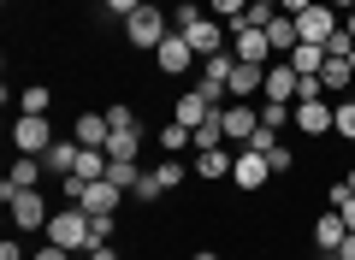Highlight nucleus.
<instances>
[{
  "instance_id": "obj_1",
  "label": "nucleus",
  "mask_w": 355,
  "mask_h": 260,
  "mask_svg": "<svg viewBox=\"0 0 355 260\" xmlns=\"http://www.w3.org/2000/svg\"><path fill=\"white\" fill-rule=\"evenodd\" d=\"M48 243L71 248V254H89V248H95V219L65 201V207H53V219H48Z\"/></svg>"
},
{
  "instance_id": "obj_2",
  "label": "nucleus",
  "mask_w": 355,
  "mask_h": 260,
  "mask_svg": "<svg viewBox=\"0 0 355 260\" xmlns=\"http://www.w3.org/2000/svg\"><path fill=\"white\" fill-rule=\"evenodd\" d=\"M166 36H172V18H166L160 6H154V0H142L137 12L125 18V42H130L137 53H154V48L166 42Z\"/></svg>"
},
{
  "instance_id": "obj_3",
  "label": "nucleus",
  "mask_w": 355,
  "mask_h": 260,
  "mask_svg": "<svg viewBox=\"0 0 355 260\" xmlns=\"http://www.w3.org/2000/svg\"><path fill=\"white\" fill-rule=\"evenodd\" d=\"M12 148H18V154H48V148H53L48 112H18V119H12Z\"/></svg>"
},
{
  "instance_id": "obj_4",
  "label": "nucleus",
  "mask_w": 355,
  "mask_h": 260,
  "mask_svg": "<svg viewBox=\"0 0 355 260\" xmlns=\"http://www.w3.org/2000/svg\"><path fill=\"white\" fill-rule=\"evenodd\" d=\"M6 207H12V231H48V219H53L42 189H18V196H6Z\"/></svg>"
},
{
  "instance_id": "obj_5",
  "label": "nucleus",
  "mask_w": 355,
  "mask_h": 260,
  "mask_svg": "<svg viewBox=\"0 0 355 260\" xmlns=\"http://www.w3.org/2000/svg\"><path fill=\"white\" fill-rule=\"evenodd\" d=\"M338 24H343V12H331L326 0H314V6L296 18V42H320V48H326V42L338 36Z\"/></svg>"
},
{
  "instance_id": "obj_6",
  "label": "nucleus",
  "mask_w": 355,
  "mask_h": 260,
  "mask_svg": "<svg viewBox=\"0 0 355 260\" xmlns=\"http://www.w3.org/2000/svg\"><path fill=\"white\" fill-rule=\"evenodd\" d=\"M178 36H184V42H190V48H196V60H207V53H225L231 48V36H225V24H219V18H196V24H184V30H178Z\"/></svg>"
},
{
  "instance_id": "obj_7",
  "label": "nucleus",
  "mask_w": 355,
  "mask_h": 260,
  "mask_svg": "<svg viewBox=\"0 0 355 260\" xmlns=\"http://www.w3.org/2000/svg\"><path fill=\"white\" fill-rule=\"evenodd\" d=\"M77 207H83L89 219H119V207H125V189L107 184V177H95V184L83 189V201H77Z\"/></svg>"
},
{
  "instance_id": "obj_8",
  "label": "nucleus",
  "mask_w": 355,
  "mask_h": 260,
  "mask_svg": "<svg viewBox=\"0 0 355 260\" xmlns=\"http://www.w3.org/2000/svg\"><path fill=\"white\" fill-rule=\"evenodd\" d=\"M231 184L249 189V196H254V189H266V184H272V160H266V154H254V148H243L237 166H231Z\"/></svg>"
},
{
  "instance_id": "obj_9",
  "label": "nucleus",
  "mask_w": 355,
  "mask_h": 260,
  "mask_svg": "<svg viewBox=\"0 0 355 260\" xmlns=\"http://www.w3.org/2000/svg\"><path fill=\"white\" fill-rule=\"evenodd\" d=\"M42 177H48V166H42V154H18V160H12V172L0 177V201H6V196H18V189H36Z\"/></svg>"
},
{
  "instance_id": "obj_10",
  "label": "nucleus",
  "mask_w": 355,
  "mask_h": 260,
  "mask_svg": "<svg viewBox=\"0 0 355 260\" xmlns=\"http://www.w3.org/2000/svg\"><path fill=\"white\" fill-rule=\"evenodd\" d=\"M154 65H160L166 77H184V71H190V65H196V48H190V42H184V36H178V30H172V36H166L160 48H154Z\"/></svg>"
},
{
  "instance_id": "obj_11",
  "label": "nucleus",
  "mask_w": 355,
  "mask_h": 260,
  "mask_svg": "<svg viewBox=\"0 0 355 260\" xmlns=\"http://www.w3.org/2000/svg\"><path fill=\"white\" fill-rule=\"evenodd\" d=\"M296 83H302V77H296V65H291V60H272V65H266L261 101H291V107H296Z\"/></svg>"
},
{
  "instance_id": "obj_12",
  "label": "nucleus",
  "mask_w": 355,
  "mask_h": 260,
  "mask_svg": "<svg viewBox=\"0 0 355 260\" xmlns=\"http://www.w3.org/2000/svg\"><path fill=\"white\" fill-rule=\"evenodd\" d=\"M261 130V107L254 101H231L225 107V142H249Z\"/></svg>"
},
{
  "instance_id": "obj_13",
  "label": "nucleus",
  "mask_w": 355,
  "mask_h": 260,
  "mask_svg": "<svg viewBox=\"0 0 355 260\" xmlns=\"http://www.w3.org/2000/svg\"><path fill=\"white\" fill-rule=\"evenodd\" d=\"M296 130L302 137H331V95L326 101H296Z\"/></svg>"
},
{
  "instance_id": "obj_14",
  "label": "nucleus",
  "mask_w": 355,
  "mask_h": 260,
  "mask_svg": "<svg viewBox=\"0 0 355 260\" xmlns=\"http://www.w3.org/2000/svg\"><path fill=\"white\" fill-rule=\"evenodd\" d=\"M261 89H266V65H243V60H237L225 95H231V101H261Z\"/></svg>"
},
{
  "instance_id": "obj_15",
  "label": "nucleus",
  "mask_w": 355,
  "mask_h": 260,
  "mask_svg": "<svg viewBox=\"0 0 355 260\" xmlns=\"http://www.w3.org/2000/svg\"><path fill=\"white\" fill-rule=\"evenodd\" d=\"M77 154H83V142H77V137H53V148L42 154L48 177H71V172H77Z\"/></svg>"
},
{
  "instance_id": "obj_16",
  "label": "nucleus",
  "mask_w": 355,
  "mask_h": 260,
  "mask_svg": "<svg viewBox=\"0 0 355 260\" xmlns=\"http://www.w3.org/2000/svg\"><path fill=\"white\" fill-rule=\"evenodd\" d=\"M343 236H349L343 213H338V207H326V213L314 219V248H320V254H338V243H343Z\"/></svg>"
},
{
  "instance_id": "obj_17",
  "label": "nucleus",
  "mask_w": 355,
  "mask_h": 260,
  "mask_svg": "<svg viewBox=\"0 0 355 260\" xmlns=\"http://www.w3.org/2000/svg\"><path fill=\"white\" fill-rule=\"evenodd\" d=\"M71 137L83 142V148H107V137H113V124H107V112H77Z\"/></svg>"
},
{
  "instance_id": "obj_18",
  "label": "nucleus",
  "mask_w": 355,
  "mask_h": 260,
  "mask_svg": "<svg viewBox=\"0 0 355 260\" xmlns=\"http://www.w3.org/2000/svg\"><path fill=\"white\" fill-rule=\"evenodd\" d=\"M320 83H326L331 101L355 95V65H349V60H326V65H320Z\"/></svg>"
},
{
  "instance_id": "obj_19",
  "label": "nucleus",
  "mask_w": 355,
  "mask_h": 260,
  "mask_svg": "<svg viewBox=\"0 0 355 260\" xmlns=\"http://www.w3.org/2000/svg\"><path fill=\"white\" fill-rule=\"evenodd\" d=\"M207 148H225V107H214L196 124V154H207Z\"/></svg>"
},
{
  "instance_id": "obj_20",
  "label": "nucleus",
  "mask_w": 355,
  "mask_h": 260,
  "mask_svg": "<svg viewBox=\"0 0 355 260\" xmlns=\"http://www.w3.org/2000/svg\"><path fill=\"white\" fill-rule=\"evenodd\" d=\"M207 112H214V107L202 101V89H184V95L172 101V119H178V124H190V130H196V124L207 119Z\"/></svg>"
},
{
  "instance_id": "obj_21",
  "label": "nucleus",
  "mask_w": 355,
  "mask_h": 260,
  "mask_svg": "<svg viewBox=\"0 0 355 260\" xmlns=\"http://www.w3.org/2000/svg\"><path fill=\"white\" fill-rule=\"evenodd\" d=\"M266 42H272V53H279V60H291V53H296V18L272 12V24H266Z\"/></svg>"
},
{
  "instance_id": "obj_22",
  "label": "nucleus",
  "mask_w": 355,
  "mask_h": 260,
  "mask_svg": "<svg viewBox=\"0 0 355 260\" xmlns=\"http://www.w3.org/2000/svg\"><path fill=\"white\" fill-rule=\"evenodd\" d=\"M231 71H237V53H207V60H202V83H219V89H225L231 83Z\"/></svg>"
},
{
  "instance_id": "obj_23",
  "label": "nucleus",
  "mask_w": 355,
  "mask_h": 260,
  "mask_svg": "<svg viewBox=\"0 0 355 260\" xmlns=\"http://www.w3.org/2000/svg\"><path fill=\"white\" fill-rule=\"evenodd\" d=\"M291 65H296V77H320V65H326V48H320V42H296Z\"/></svg>"
},
{
  "instance_id": "obj_24",
  "label": "nucleus",
  "mask_w": 355,
  "mask_h": 260,
  "mask_svg": "<svg viewBox=\"0 0 355 260\" xmlns=\"http://www.w3.org/2000/svg\"><path fill=\"white\" fill-rule=\"evenodd\" d=\"M231 166H237V154H225V148L196 154V177H231Z\"/></svg>"
},
{
  "instance_id": "obj_25",
  "label": "nucleus",
  "mask_w": 355,
  "mask_h": 260,
  "mask_svg": "<svg viewBox=\"0 0 355 260\" xmlns=\"http://www.w3.org/2000/svg\"><path fill=\"white\" fill-rule=\"evenodd\" d=\"M254 107H261V124H266V130H291V124H296V107H291V101H254Z\"/></svg>"
},
{
  "instance_id": "obj_26",
  "label": "nucleus",
  "mask_w": 355,
  "mask_h": 260,
  "mask_svg": "<svg viewBox=\"0 0 355 260\" xmlns=\"http://www.w3.org/2000/svg\"><path fill=\"white\" fill-rule=\"evenodd\" d=\"M142 154V130H113L107 137V160H137Z\"/></svg>"
},
{
  "instance_id": "obj_27",
  "label": "nucleus",
  "mask_w": 355,
  "mask_h": 260,
  "mask_svg": "<svg viewBox=\"0 0 355 260\" xmlns=\"http://www.w3.org/2000/svg\"><path fill=\"white\" fill-rule=\"evenodd\" d=\"M331 130H338L343 142H355V95H343V101H331Z\"/></svg>"
},
{
  "instance_id": "obj_28",
  "label": "nucleus",
  "mask_w": 355,
  "mask_h": 260,
  "mask_svg": "<svg viewBox=\"0 0 355 260\" xmlns=\"http://www.w3.org/2000/svg\"><path fill=\"white\" fill-rule=\"evenodd\" d=\"M71 177H83V184L107 177V148H83V154H77V172H71Z\"/></svg>"
},
{
  "instance_id": "obj_29",
  "label": "nucleus",
  "mask_w": 355,
  "mask_h": 260,
  "mask_svg": "<svg viewBox=\"0 0 355 260\" xmlns=\"http://www.w3.org/2000/svg\"><path fill=\"white\" fill-rule=\"evenodd\" d=\"M107 184H119V189L130 196V189L142 184V166H137V160H107Z\"/></svg>"
},
{
  "instance_id": "obj_30",
  "label": "nucleus",
  "mask_w": 355,
  "mask_h": 260,
  "mask_svg": "<svg viewBox=\"0 0 355 260\" xmlns=\"http://www.w3.org/2000/svg\"><path fill=\"white\" fill-rule=\"evenodd\" d=\"M53 107V89L48 83H24V95H18V112H48Z\"/></svg>"
},
{
  "instance_id": "obj_31",
  "label": "nucleus",
  "mask_w": 355,
  "mask_h": 260,
  "mask_svg": "<svg viewBox=\"0 0 355 260\" xmlns=\"http://www.w3.org/2000/svg\"><path fill=\"white\" fill-rule=\"evenodd\" d=\"M190 142H196V130H190V124H178V119H172V124H166V130H160V148H166V154L190 148Z\"/></svg>"
},
{
  "instance_id": "obj_32",
  "label": "nucleus",
  "mask_w": 355,
  "mask_h": 260,
  "mask_svg": "<svg viewBox=\"0 0 355 260\" xmlns=\"http://www.w3.org/2000/svg\"><path fill=\"white\" fill-rule=\"evenodd\" d=\"M184 177H190V172H184V166H178V160H172V154H166V160H160V166H154V184H160V189H166V196H172V189H178V184H184Z\"/></svg>"
},
{
  "instance_id": "obj_33",
  "label": "nucleus",
  "mask_w": 355,
  "mask_h": 260,
  "mask_svg": "<svg viewBox=\"0 0 355 260\" xmlns=\"http://www.w3.org/2000/svg\"><path fill=\"white\" fill-rule=\"evenodd\" d=\"M331 207H338V213H343V225H349V231H355V196H349V189H343V177H338V184H331Z\"/></svg>"
},
{
  "instance_id": "obj_34",
  "label": "nucleus",
  "mask_w": 355,
  "mask_h": 260,
  "mask_svg": "<svg viewBox=\"0 0 355 260\" xmlns=\"http://www.w3.org/2000/svg\"><path fill=\"white\" fill-rule=\"evenodd\" d=\"M237 12H249V0H207V18H219V24H231Z\"/></svg>"
},
{
  "instance_id": "obj_35",
  "label": "nucleus",
  "mask_w": 355,
  "mask_h": 260,
  "mask_svg": "<svg viewBox=\"0 0 355 260\" xmlns=\"http://www.w3.org/2000/svg\"><path fill=\"white\" fill-rule=\"evenodd\" d=\"M107 124H113V130H137V107L113 101V107H107Z\"/></svg>"
},
{
  "instance_id": "obj_36",
  "label": "nucleus",
  "mask_w": 355,
  "mask_h": 260,
  "mask_svg": "<svg viewBox=\"0 0 355 260\" xmlns=\"http://www.w3.org/2000/svg\"><path fill=\"white\" fill-rule=\"evenodd\" d=\"M160 196H166V189L154 184V172H142V184L130 189V201H142V207H154V201H160Z\"/></svg>"
},
{
  "instance_id": "obj_37",
  "label": "nucleus",
  "mask_w": 355,
  "mask_h": 260,
  "mask_svg": "<svg viewBox=\"0 0 355 260\" xmlns=\"http://www.w3.org/2000/svg\"><path fill=\"white\" fill-rule=\"evenodd\" d=\"M243 148H254V154H272V148H279V130H266V124H261V130H254V137L243 142Z\"/></svg>"
},
{
  "instance_id": "obj_38",
  "label": "nucleus",
  "mask_w": 355,
  "mask_h": 260,
  "mask_svg": "<svg viewBox=\"0 0 355 260\" xmlns=\"http://www.w3.org/2000/svg\"><path fill=\"white\" fill-rule=\"evenodd\" d=\"M266 160H272V177H284V172H291V166H296V154H291V148H284V142H279V148L266 154Z\"/></svg>"
},
{
  "instance_id": "obj_39",
  "label": "nucleus",
  "mask_w": 355,
  "mask_h": 260,
  "mask_svg": "<svg viewBox=\"0 0 355 260\" xmlns=\"http://www.w3.org/2000/svg\"><path fill=\"white\" fill-rule=\"evenodd\" d=\"M137 6H142V0H101V12H107V18H130Z\"/></svg>"
},
{
  "instance_id": "obj_40",
  "label": "nucleus",
  "mask_w": 355,
  "mask_h": 260,
  "mask_svg": "<svg viewBox=\"0 0 355 260\" xmlns=\"http://www.w3.org/2000/svg\"><path fill=\"white\" fill-rule=\"evenodd\" d=\"M196 18H202V6H196V0H184V6H178V12H172V30H184V24H196Z\"/></svg>"
},
{
  "instance_id": "obj_41",
  "label": "nucleus",
  "mask_w": 355,
  "mask_h": 260,
  "mask_svg": "<svg viewBox=\"0 0 355 260\" xmlns=\"http://www.w3.org/2000/svg\"><path fill=\"white\" fill-rule=\"evenodd\" d=\"M0 260H30V254H24V243H18V231L6 236V243H0Z\"/></svg>"
},
{
  "instance_id": "obj_42",
  "label": "nucleus",
  "mask_w": 355,
  "mask_h": 260,
  "mask_svg": "<svg viewBox=\"0 0 355 260\" xmlns=\"http://www.w3.org/2000/svg\"><path fill=\"white\" fill-rule=\"evenodd\" d=\"M30 260H71V248H60V243H48V248H36Z\"/></svg>"
},
{
  "instance_id": "obj_43",
  "label": "nucleus",
  "mask_w": 355,
  "mask_h": 260,
  "mask_svg": "<svg viewBox=\"0 0 355 260\" xmlns=\"http://www.w3.org/2000/svg\"><path fill=\"white\" fill-rule=\"evenodd\" d=\"M308 6H314V0H279V12H284V18H302Z\"/></svg>"
},
{
  "instance_id": "obj_44",
  "label": "nucleus",
  "mask_w": 355,
  "mask_h": 260,
  "mask_svg": "<svg viewBox=\"0 0 355 260\" xmlns=\"http://www.w3.org/2000/svg\"><path fill=\"white\" fill-rule=\"evenodd\" d=\"M89 260H119V248L113 243H95V248H89Z\"/></svg>"
},
{
  "instance_id": "obj_45",
  "label": "nucleus",
  "mask_w": 355,
  "mask_h": 260,
  "mask_svg": "<svg viewBox=\"0 0 355 260\" xmlns=\"http://www.w3.org/2000/svg\"><path fill=\"white\" fill-rule=\"evenodd\" d=\"M338 260H355V231H349V236L338 243Z\"/></svg>"
},
{
  "instance_id": "obj_46",
  "label": "nucleus",
  "mask_w": 355,
  "mask_h": 260,
  "mask_svg": "<svg viewBox=\"0 0 355 260\" xmlns=\"http://www.w3.org/2000/svg\"><path fill=\"white\" fill-rule=\"evenodd\" d=\"M326 6H331V12H343V18L355 12V0H326Z\"/></svg>"
},
{
  "instance_id": "obj_47",
  "label": "nucleus",
  "mask_w": 355,
  "mask_h": 260,
  "mask_svg": "<svg viewBox=\"0 0 355 260\" xmlns=\"http://www.w3.org/2000/svg\"><path fill=\"white\" fill-rule=\"evenodd\" d=\"M343 189H349V196H355V166H349V172H343Z\"/></svg>"
},
{
  "instance_id": "obj_48",
  "label": "nucleus",
  "mask_w": 355,
  "mask_h": 260,
  "mask_svg": "<svg viewBox=\"0 0 355 260\" xmlns=\"http://www.w3.org/2000/svg\"><path fill=\"white\" fill-rule=\"evenodd\" d=\"M196 260H219V254H214V248H202V254H196Z\"/></svg>"
},
{
  "instance_id": "obj_49",
  "label": "nucleus",
  "mask_w": 355,
  "mask_h": 260,
  "mask_svg": "<svg viewBox=\"0 0 355 260\" xmlns=\"http://www.w3.org/2000/svg\"><path fill=\"white\" fill-rule=\"evenodd\" d=\"M343 30H349V36H355V12H349V18H343Z\"/></svg>"
},
{
  "instance_id": "obj_50",
  "label": "nucleus",
  "mask_w": 355,
  "mask_h": 260,
  "mask_svg": "<svg viewBox=\"0 0 355 260\" xmlns=\"http://www.w3.org/2000/svg\"><path fill=\"white\" fill-rule=\"evenodd\" d=\"M254 6H279V0H254Z\"/></svg>"
}]
</instances>
